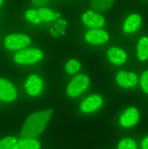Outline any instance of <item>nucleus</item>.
Returning <instances> with one entry per match:
<instances>
[{"mask_svg":"<svg viewBox=\"0 0 148 149\" xmlns=\"http://www.w3.org/2000/svg\"><path fill=\"white\" fill-rule=\"evenodd\" d=\"M53 115L51 109L39 111L31 114L25 120L22 129L23 137H34L39 136L45 130Z\"/></svg>","mask_w":148,"mask_h":149,"instance_id":"f257e3e1","label":"nucleus"},{"mask_svg":"<svg viewBox=\"0 0 148 149\" xmlns=\"http://www.w3.org/2000/svg\"><path fill=\"white\" fill-rule=\"evenodd\" d=\"M107 57L111 63L121 65L127 60L128 56L125 50L118 47H111L107 50Z\"/></svg>","mask_w":148,"mask_h":149,"instance_id":"f8f14e48","label":"nucleus"},{"mask_svg":"<svg viewBox=\"0 0 148 149\" xmlns=\"http://www.w3.org/2000/svg\"><path fill=\"white\" fill-rule=\"evenodd\" d=\"M136 54L138 60L140 61L148 60V36H142L138 40Z\"/></svg>","mask_w":148,"mask_h":149,"instance_id":"2eb2a0df","label":"nucleus"},{"mask_svg":"<svg viewBox=\"0 0 148 149\" xmlns=\"http://www.w3.org/2000/svg\"><path fill=\"white\" fill-rule=\"evenodd\" d=\"M31 43V38L23 33H12L6 36L4 46L11 51H19L28 46Z\"/></svg>","mask_w":148,"mask_h":149,"instance_id":"20e7f679","label":"nucleus"},{"mask_svg":"<svg viewBox=\"0 0 148 149\" xmlns=\"http://www.w3.org/2000/svg\"><path fill=\"white\" fill-rule=\"evenodd\" d=\"M4 2V0H0V7L2 6V4H3Z\"/></svg>","mask_w":148,"mask_h":149,"instance_id":"a878e982","label":"nucleus"},{"mask_svg":"<svg viewBox=\"0 0 148 149\" xmlns=\"http://www.w3.org/2000/svg\"><path fill=\"white\" fill-rule=\"evenodd\" d=\"M82 21L86 27L91 29L101 28L105 25L104 18L101 14L91 10H88L82 14Z\"/></svg>","mask_w":148,"mask_h":149,"instance_id":"6e6552de","label":"nucleus"},{"mask_svg":"<svg viewBox=\"0 0 148 149\" xmlns=\"http://www.w3.org/2000/svg\"><path fill=\"white\" fill-rule=\"evenodd\" d=\"M18 94L15 86L8 80L0 78V101L5 103L14 102Z\"/></svg>","mask_w":148,"mask_h":149,"instance_id":"39448f33","label":"nucleus"},{"mask_svg":"<svg viewBox=\"0 0 148 149\" xmlns=\"http://www.w3.org/2000/svg\"><path fill=\"white\" fill-rule=\"evenodd\" d=\"M37 10L42 23L53 22L60 17V14L59 13L47 8H40Z\"/></svg>","mask_w":148,"mask_h":149,"instance_id":"dca6fc26","label":"nucleus"},{"mask_svg":"<svg viewBox=\"0 0 148 149\" xmlns=\"http://www.w3.org/2000/svg\"><path fill=\"white\" fill-rule=\"evenodd\" d=\"M40 142L34 137H23L18 139L16 149H40Z\"/></svg>","mask_w":148,"mask_h":149,"instance_id":"4468645a","label":"nucleus"},{"mask_svg":"<svg viewBox=\"0 0 148 149\" xmlns=\"http://www.w3.org/2000/svg\"><path fill=\"white\" fill-rule=\"evenodd\" d=\"M18 139L10 136L0 139V149H16Z\"/></svg>","mask_w":148,"mask_h":149,"instance_id":"6ab92c4d","label":"nucleus"},{"mask_svg":"<svg viewBox=\"0 0 148 149\" xmlns=\"http://www.w3.org/2000/svg\"><path fill=\"white\" fill-rule=\"evenodd\" d=\"M25 17L32 24L39 25L42 23L37 10L29 9L27 10L25 13Z\"/></svg>","mask_w":148,"mask_h":149,"instance_id":"412c9836","label":"nucleus"},{"mask_svg":"<svg viewBox=\"0 0 148 149\" xmlns=\"http://www.w3.org/2000/svg\"><path fill=\"white\" fill-rule=\"evenodd\" d=\"M115 0H90L91 7L98 11H105L111 8Z\"/></svg>","mask_w":148,"mask_h":149,"instance_id":"f3484780","label":"nucleus"},{"mask_svg":"<svg viewBox=\"0 0 148 149\" xmlns=\"http://www.w3.org/2000/svg\"><path fill=\"white\" fill-rule=\"evenodd\" d=\"M140 147L142 149H148V135L145 136L141 141Z\"/></svg>","mask_w":148,"mask_h":149,"instance_id":"393cba45","label":"nucleus"},{"mask_svg":"<svg viewBox=\"0 0 148 149\" xmlns=\"http://www.w3.org/2000/svg\"><path fill=\"white\" fill-rule=\"evenodd\" d=\"M109 35L105 31L101 29H91L85 34L86 41L92 45H101L109 40Z\"/></svg>","mask_w":148,"mask_h":149,"instance_id":"9d476101","label":"nucleus"},{"mask_svg":"<svg viewBox=\"0 0 148 149\" xmlns=\"http://www.w3.org/2000/svg\"><path fill=\"white\" fill-rule=\"evenodd\" d=\"M90 84V79L88 76L86 74H79L67 84L66 90V94L71 98H77L87 90Z\"/></svg>","mask_w":148,"mask_h":149,"instance_id":"f03ea898","label":"nucleus"},{"mask_svg":"<svg viewBox=\"0 0 148 149\" xmlns=\"http://www.w3.org/2000/svg\"><path fill=\"white\" fill-rule=\"evenodd\" d=\"M139 84L142 90L148 94V70L145 71L140 77Z\"/></svg>","mask_w":148,"mask_h":149,"instance_id":"4be33fe9","label":"nucleus"},{"mask_svg":"<svg viewBox=\"0 0 148 149\" xmlns=\"http://www.w3.org/2000/svg\"><path fill=\"white\" fill-rule=\"evenodd\" d=\"M25 93L30 97H38L42 92L43 88V81L40 76L37 74L29 76L24 84Z\"/></svg>","mask_w":148,"mask_h":149,"instance_id":"423d86ee","label":"nucleus"},{"mask_svg":"<svg viewBox=\"0 0 148 149\" xmlns=\"http://www.w3.org/2000/svg\"><path fill=\"white\" fill-rule=\"evenodd\" d=\"M82 68V64L76 59H71L65 64V71L69 75H75L79 72Z\"/></svg>","mask_w":148,"mask_h":149,"instance_id":"a211bd4d","label":"nucleus"},{"mask_svg":"<svg viewBox=\"0 0 148 149\" xmlns=\"http://www.w3.org/2000/svg\"><path fill=\"white\" fill-rule=\"evenodd\" d=\"M116 82L121 87L124 88H132L138 83L139 79L137 74L133 72L120 71L116 76Z\"/></svg>","mask_w":148,"mask_h":149,"instance_id":"9b49d317","label":"nucleus"},{"mask_svg":"<svg viewBox=\"0 0 148 149\" xmlns=\"http://www.w3.org/2000/svg\"><path fill=\"white\" fill-rule=\"evenodd\" d=\"M142 18L138 14H132L125 19L123 24V31L126 34H132L136 32L142 24Z\"/></svg>","mask_w":148,"mask_h":149,"instance_id":"ddd939ff","label":"nucleus"},{"mask_svg":"<svg viewBox=\"0 0 148 149\" xmlns=\"http://www.w3.org/2000/svg\"><path fill=\"white\" fill-rule=\"evenodd\" d=\"M43 56V52L40 49L27 48L17 52L14 56V60L20 65H33L40 62Z\"/></svg>","mask_w":148,"mask_h":149,"instance_id":"7ed1b4c3","label":"nucleus"},{"mask_svg":"<svg viewBox=\"0 0 148 149\" xmlns=\"http://www.w3.org/2000/svg\"><path fill=\"white\" fill-rule=\"evenodd\" d=\"M137 147L135 140L131 137H125L118 143L117 149H137Z\"/></svg>","mask_w":148,"mask_h":149,"instance_id":"aec40b11","label":"nucleus"},{"mask_svg":"<svg viewBox=\"0 0 148 149\" xmlns=\"http://www.w3.org/2000/svg\"><path fill=\"white\" fill-rule=\"evenodd\" d=\"M49 1L50 0H31L32 3L35 6H43Z\"/></svg>","mask_w":148,"mask_h":149,"instance_id":"b1692460","label":"nucleus"},{"mask_svg":"<svg viewBox=\"0 0 148 149\" xmlns=\"http://www.w3.org/2000/svg\"><path fill=\"white\" fill-rule=\"evenodd\" d=\"M140 114L138 109L135 107L127 108L120 116L119 125L124 128H131L135 126L139 122Z\"/></svg>","mask_w":148,"mask_h":149,"instance_id":"1a4fd4ad","label":"nucleus"},{"mask_svg":"<svg viewBox=\"0 0 148 149\" xmlns=\"http://www.w3.org/2000/svg\"><path fill=\"white\" fill-rule=\"evenodd\" d=\"M103 104L102 97L98 94H92L85 98L80 103V109L84 113H91L98 111Z\"/></svg>","mask_w":148,"mask_h":149,"instance_id":"0eeeda50","label":"nucleus"},{"mask_svg":"<svg viewBox=\"0 0 148 149\" xmlns=\"http://www.w3.org/2000/svg\"><path fill=\"white\" fill-rule=\"evenodd\" d=\"M66 22L64 20H59L57 24H56L53 28H52L53 31H51L52 33H54V32H57L56 33H61V34H63L66 28Z\"/></svg>","mask_w":148,"mask_h":149,"instance_id":"5701e85b","label":"nucleus"}]
</instances>
